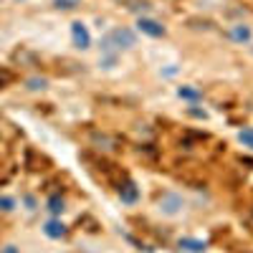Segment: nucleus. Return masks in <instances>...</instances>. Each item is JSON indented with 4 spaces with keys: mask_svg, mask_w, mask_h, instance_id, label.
<instances>
[{
    "mask_svg": "<svg viewBox=\"0 0 253 253\" xmlns=\"http://www.w3.org/2000/svg\"><path fill=\"white\" fill-rule=\"evenodd\" d=\"M134 46V33L129 31V28H117V31H112L107 38H104V51L107 53H114L117 48H132Z\"/></svg>",
    "mask_w": 253,
    "mask_h": 253,
    "instance_id": "obj_1",
    "label": "nucleus"
},
{
    "mask_svg": "<svg viewBox=\"0 0 253 253\" xmlns=\"http://www.w3.org/2000/svg\"><path fill=\"white\" fill-rule=\"evenodd\" d=\"M71 36H74V46L76 48H89L91 46V36H89V31H86V26L84 23H71Z\"/></svg>",
    "mask_w": 253,
    "mask_h": 253,
    "instance_id": "obj_2",
    "label": "nucleus"
},
{
    "mask_svg": "<svg viewBox=\"0 0 253 253\" xmlns=\"http://www.w3.org/2000/svg\"><path fill=\"white\" fill-rule=\"evenodd\" d=\"M180 208H182V198H180V195L167 193V195L160 198V210H162L165 215H177Z\"/></svg>",
    "mask_w": 253,
    "mask_h": 253,
    "instance_id": "obj_3",
    "label": "nucleus"
},
{
    "mask_svg": "<svg viewBox=\"0 0 253 253\" xmlns=\"http://www.w3.org/2000/svg\"><path fill=\"white\" fill-rule=\"evenodd\" d=\"M137 28H139L142 33H147V36H152V38L165 36V26H160L157 20H150V18H139V20H137Z\"/></svg>",
    "mask_w": 253,
    "mask_h": 253,
    "instance_id": "obj_4",
    "label": "nucleus"
},
{
    "mask_svg": "<svg viewBox=\"0 0 253 253\" xmlns=\"http://www.w3.org/2000/svg\"><path fill=\"white\" fill-rule=\"evenodd\" d=\"M119 198H122V203H137V198H139V190H137V185L134 182H124V185H119Z\"/></svg>",
    "mask_w": 253,
    "mask_h": 253,
    "instance_id": "obj_5",
    "label": "nucleus"
},
{
    "mask_svg": "<svg viewBox=\"0 0 253 253\" xmlns=\"http://www.w3.org/2000/svg\"><path fill=\"white\" fill-rule=\"evenodd\" d=\"M43 233L48 238H63V236H66V225H63L61 220H48L43 225Z\"/></svg>",
    "mask_w": 253,
    "mask_h": 253,
    "instance_id": "obj_6",
    "label": "nucleus"
},
{
    "mask_svg": "<svg viewBox=\"0 0 253 253\" xmlns=\"http://www.w3.org/2000/svg\"><path fill=\"white\" fill-rule=\"evenodd\" d=\"M180 248H185L190 253H203L205 251V243L203 241H195V238H182L180 241Z\"/></svg>",
    "mask_w": 253,
    "mask_h": 253,
    "instance_id": "obj_7",
    "label": "nucleus"
},
{
    "mask_svg": "<svg viewBox=\"0 0 253 253\" xmlns=\"http://www.w3.org/2000/svg\"><path fill=\"white\" fill-rule=\"evenodd\" d=\"M230 38L238 41V43H243V41H248V38H251V31H248L246 26H236L233 31H230Z\"/></svg>",
    "mask_w": 253,
    "mask_h": 253,
    "instance_id": "obj_8",
    "label": "nucleus"
},
{
    "mask_svg": "<svg viewBox=\"0 0 253 253\" xmlns=\"http://www.w3.org/2000/svg\"><path fill=\"white\" fill-rule=\"evenodd\" d=\"M177 96H180V99H190V101H198V99H200L203 94H200L198 89H190V86H180V89H177Z\"/></svg>",
    "mask_w": 253,
    "mask_h": 253,
    "instance_id": "obj_9",
    "label": "nucleus"
},
{
    "mask_svg": "<svg viewBox=\"0 0 253 253\" xmlns=\"http://www.w3.org/2000/svg\"><path fill=\"white\" fill-rule=\"evenodd\" d=\"M63 205H66V203H63V198H61V195H53V198H48V210H51L53 215L63 213Z\"/></svg>",
    "mask_w": 253,
    "mask_h": 253,
    "instance_id": "obj_10",
    "label": "nucleus"
},
{
    "mask_svg": "<svg viewBox=\"0 0 253 253\" xmlns=\"http://www.w3.org/2000/svg\"><path fill=\"white\" fill-rule=\"evenodd\" d=\"M238 139H241L246 147H251V150H253V129H241V132H238Z\"/></svg>",
    "mask_w": 253,
    "mask_h": 253,
    "instance_id": "obj_11",
    "label": "nucleus"
},
{
    "mask_svg": "<svg viewBox=\"0 0 253 253\" xmlns=\"http://www.w3.org/2000/svg\"><path fill=\"white\" fill-rule=\"evenodd\" d=\"M58 10H74L76 5H79V0H56V3H53Z\"/></svg>",
    "mask_w": 253,
    "mask_h": 253,
    "instance_id": "obj_12",
    "label": "nucleus"
},
{
    "mask_svg": "<svg viewBox=\"0 0 253 253\" xmlns=\"http://www.w3.org/2000/svg\"><path fill=\"white\" fill-rule=\"evenodd\" d=\"M13 208H15V200L13 198L0 195V210H5V213H8V210H13Z\"/></svg>",
    "mask_w": 253,
    "mask_h": 253,
    "instance_id": "obj_13",
    "label": "nucleus"
},
{
    "mask_svg": "<svg viewBox=\"0 0 253 253\" xmlns=\"http://www.w3.org/2000/svg\"><path fill=\"white\" fill-rule=\"evenodd\" d=\"M28 86H31V89H43V86H46V79H31Z\"/></svg>",
    "mask_w": 253,
    "mask_h": 253,
    "instance_id": "obj_14",
    "label": "nucleus"
},
{
    "mask_svg": "<svg viewBox=\"0 0 253 253\" xmlns=\"http://www.w3.org/2000/svg\"><path fill=\"white\" fill-rule=\"evenodd\" d=\"M3 253H15V248H13V246H8V248H5Z\"/></svg>",
    "mask_w": 253,
    "mask_h": 253,
    "instance_id": "obj_15",
    "label": "nucleus"
}]
</instances>
